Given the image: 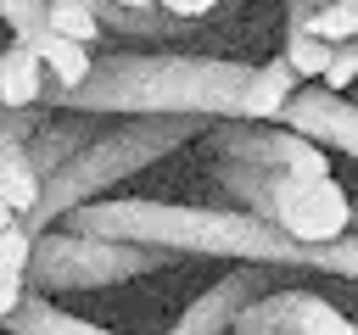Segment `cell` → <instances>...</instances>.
Masks as SVG:
<instances>
[{"label":"cell","instance_id":"obj_17","mask_svg":"<svg viewBox=\"0 0 358 335\" xmlns=\"http://www.w3.org/2000/svg\"><path fill=\"white\" fill-rule=\"evenodd\" d=\"M0 22L11 28V39H34L45 28V0H0Z\"/></svg>","mask_w":358,"mask_h":335},{"label":"cell","instance_id":"obj_5","mask_svg":"<svg viewBox=\"0 0 358 335\" xmlns=\"http://www.w3.org/2000/svg\"><path fill=\"white\" fill-rule=\"evenodd\" d=\"M213 156L246 162V168H285V173H330L324 145H313L308 134L285 128V123H263V117H213L201 128Z\"/></svg>","mask_w":358,"mask_h":335},{"label":"cell","instance_id":"obj_16","mask_svg":"<svg viewBox=\"0 0 358 335\" xmlns=\"http://www.w3.org/2000/svg\"><path fill=\"white\" fill-rule=\"evenodd\" d=\"M352 78H358V39H341V45H330L319 84L324 89H352Z\"/></svg>","mask_w":358,"mask_h":335},{"label":"cell","instance_id":"obj_10","mask_svg":"<svg viewBox=\"0 0 358 335\" xmlns=\"http://www.w3.org/2000/svg\"><path fill=\"white\" fill-rule=\"evenodd\" d=\"M296 84H302V78L291 73V61H285V56L257 61V67L246 73V89H241V112H235V117H263V123H274Z\"/></svg>","mask_w":358,"mask_h":335},{"label":"cell","instance_id":"obj_13","mask_svg":"<svg viewBox=\"0 0 358 335\" xmlns=\"http://www.w3.org/2000/svg\"><path fill=\"white\" fill-rule=\"evenodd\" d=\"M28 229L22 223H6L0 229V318L28 296V279H22V268H28Z\"/></svg>","mask_w":358,"mask_h":335},{"label":"cell","instance_id":"obj_15","mask_svg":"<svg viewBox=\"0 0 358 335\" xmlns=\"http://www.w3.org/2000/svg\"><path fill=\"white\" fill-rule=\"evenodd\" d=\"M308 34H319L324 45L358 39V0H324V6H313V17H308Z\"/></svg>","mask_w":358,"mask_h":335},{"label":"cell","instance_id":"obj_9","mask_svg":"<svg viewBox=\"0 0 358 335\" xmlns=\"http://www.w3.org/2000/svg\"><path fill=\"white\" fill-rule=\"evenodd\" d=\"M11 335H117V329H106V324H90V318H78V313H67V307H56L50 296H22L6 318H0Z\"/></svg>","mask_w":358,"mask_h":335},{"label":"cell","instance_id":"obj_4","mask_svg":"<svg viewBox=\"0 0 358 335\" xmlns=\"http://www.w3.org/2000/svg\"><path fill=\"white\" fill-rule=\"evenodd\" d=\"M179 251L145 246V240H112V234H84L67 223H50L28 240V290L34 296H67V290H112L140 274L168 268Z\"/></svg>","mask_w":358,"mask_h":335},{"label":"cell","instance_id":"obj_12","mask_svg":"<svg viewBox=\"0 0 358 335\" xmlns=\"http://www.w3.org/2000/svg\"><path fill=\"white\" fill-rule=\"evenodd\" d=\"M34 50H39V61H45V89H67V84H78L84 73H90V45H78V39H67V34H50V28H39L34 39H28Z\"/></svg>","mask_w":358,"mask_h":335},{"label":"cell","instance_id":"obj_14","mask_svg":"<svg viewBox=\"0 0 358 335\" xmlns=\"http://www.w3.org/2000/svg\"><path fill=\"white\" fill-rule=\"evenodd\" d=\"M95 6H101V0H45V28H50V34H67V39H78V45H95V39H106Z\"/></svg>","mask_w":358,"mask_h":335},{"label":"cell","instance_id":"obj_2","mask_svg":"<svg viewBox=\"0 0 358 335\" xmlns=\"http://www.w3.org/2000/svg\"><path fill=\"white\" fill-rule=\"evenodd\" d=\"M207 123H213V117H190V112H179V117H123L117 128L90 134V140H84V145L56 168V173H45V179H39V195H34V207H28V212H17V223H22L28 234L50 229L62 212H73V207H84V201L106 195L112 184L134 179V173L157 168L162 156H173L179 145L201 140V128H207Z\"/></svg>","mask_w":358,"mask_h":335},{"label":"cell","instance_id":"obj_21","mask_svg":"<svg viewBox=\"0 0 358 335\" xmlns=\"http://www.w3.org/2000/svg\"><path fill=\"white\" fill-rule=\"evenodd\" d=\"M313 6H324V0H313Z\"/></svg>","mask_w":358,"mask_h":335},{"label":"cell","instance_id":"obj_18","mask_svg":"<svg viewBox=\"0 0 358 335\" xmlns=\"http://www.w3.org/2000/svg\"><path fill=\"white\" fill-rule=\"evenodd\" d=\"M162 11H173V17H213L218 11V0H157Z\"/></svg>","mask_w":358,"mask_h":335},{"label":"cell","instance_id":"obj_3","mask_svg":"<svg viewBox=\"0 0 358 335\" xmlns=\"http://www.w3.org/2000/svg\"><path fill=\"white\" fill-rule=\"evenodd\" d=\"M213 184L235 207L280 223L291 240H336V234H347L352 195L330 173H285V168H246V162L213 156Z\"/></svg>","mask_w":358,"mask_h":335},{"label":"cell","instance_id":"obj_7","mask_svg":"<svg viewBox=\"0 0 358 335\" xmlns=\"http://www.w3.org/2000/svg\"><path fill=\"white\" fill-rule=\"evenodd\" d=\"M274 123H285V128H296V134H308L313 145H324V151H341V156H352L358 162V106L341 95V89H324V84H296L291 89V100L280 106V117Z\"/></svg>","mask_w":358,"mask_h":335},{"label":"cell","instance_id":"obj_6","mask_svg":"<svg viewBox=\"0 0 358 335\" xmlns=\"http://www.w3.org/2000/svg\"><path fill=\"white\" fill-rule=\"evenodd\" d=\"M229 335H352V318L319 290H274L268 285L263 296H252L235 313Z\"/></svg>","mask_w":358,"mask_h":335},{"label":"cell","instance_id":"obj_20","mask_svg":"<svg viewBox=\"0 0 358 335\" xmlns=\"http://www.w3.org/2000/svg\"><path fill=\"white\" fill-rule=\"evenodd\" d=\"M117 6H157V0H117Z\"/></svg>","mask_w":358,"mask_h":335},{"label":"cell","instance_id":"obj_8","mask_svg":"<svg viewBox=\"0 0 358 335\" xmlns=\"http://www.w3.org/2000/svg\"><path fill=\"white\" fill-rule=\"evenodd\" d=\"M274 274H280V268H263V262H241V268L218 274V285H207V290L168 324V335H229L235 313H241L252 296H263V290L274 285Z\"/></svg>","mask_w":358,"mask_h":335},{"label":"cell","instance_id":"obj_22","mask_svg":"<svg viewBox=\"0 0 358 335\" xmlns=\"http://www.w3.org/2000/svg\"><path fill=\"white\" fill-rule=\"evenodd\" d=\"M352 335H358V324H352Z\"/></svg>","mask_w":358,"mask_h":335},{"label":"cell","instance_id":"obj_19","mask_svg":"<svg viewBox=\"0 0 358 335\" xmlns=\"http://www.w3.org/2000/svg\"><path fill=\"white\" fill-rule=\"evenodd\" d=\"M347 229H358V207H352V212H347Z\"/></svg>","mask_w":358,"mask_h":335},{"label":"cell","instance_id":"obj_1","mask_svg":"<svg viewBox=\"0 0 358 335\" xmlns=\"http://www.w3.org/2000/svg\"><path fill=\"white\" fill-rule=\"evenodd\" d=\"M246 61L190 56V50H112L67 89H45L39 106L84 117H235L246 89Z\"/></svg>","mask_w":358,"mask_h":335},{"label":"cell","instance_id":"obj_11","mask_svg":"<svg viewBox=\"0 0 358 335\" xmlns=\"http://www.w3.org/2000/svg\"><path fill=\"white\" fill-rule=\"evenodd\" d=\"M45 95V61L28 39H11L0 50V106H34Z\"/></svg>","mask_w":358,"mask_h":335}]
</instances>
